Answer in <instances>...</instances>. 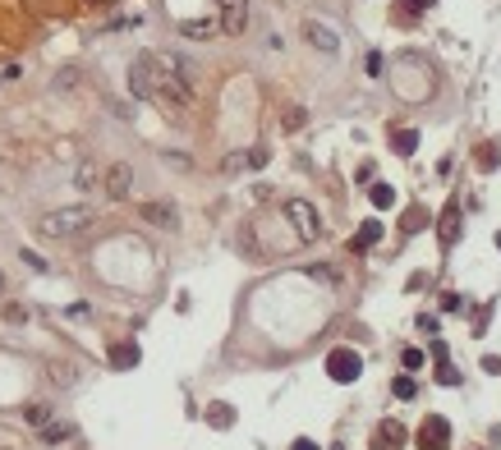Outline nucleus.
<instances>
[{"label": "nucleus", "instance_id": "1", "mask_svg": "<svg viewBox=\"0 0 501 450\" xmlns=\"http://www.w3.org/2000/svg\"><path fill=\"white\" fill-rule=\"evenodd\" d=\"M129 88L134 97H162L166 106H189L194 88H189V65L175 56H139L129 69Z\"/></svg>", "mask_w": 501, "mask_h": 450}, {"label": "nucleus", "instance_id": "2", "mask_svg": "<svg viewBox=\"0 0 501 450\" xmlns=\"http://www.w3.org/2000/svg\"><path fill=\"white\" fill-rule=\"evenodd\" d=\"M88 225H92V211L88 207H60V211H51V217L37 221V230L46 234V240H69V234L88 230Z\"/></svg>", "mask_w": 501, "mask_h": 450}, {"label": "nucleus", "instance_id": "3", "mask_svg": "<svg viewBox=\"0 0 501 450\" xmlns=\"http://www.w3.org/2000/svg\"><path fill=\"white\" fill-rule=\"evenodd\" d=\"M285 217H290V225H295L299 240H318V234H322L318 211H313V202H304V198H290L285 202Z\"/></svg>", "mask_w": 501, "mask_h": 450}, {"label": "nucleus", "instance_id": "4", "mask_svg": "<svg viewBox=\"0 0 501 450\" xmlns=\"http://www.w3.org/2000/svg\"><path fill=\"white\" fill-rule=\"evenodd\" d=\"M359 373H363V359L354 350H331L327 354V377L331 382H359Z\"/></svg>", "mask_w": 501, "mask_h": 450}, {"label": "nucleus", "instance_id": "5", "mask_svg": "<svg viewBox=\"0 0 501 450\" xmlns=\"http://www.w3.org/2000/svg\"><path fill=\"white\" fill-rule=\"evenodd\" d=\"M414 441H418V450H441L446 441H451V428H446V418L433 414V418H424V428H418Z\"/></svg>", "mask_w": 501, "mask_h": 450}, {"label": "nucleus", "instance_id": "6", "mask_svg": "<svg viewBox=\"0 0 501 450\" xmlns=\"http://www.w3.org/2000/svg\"><path fill=\"white\" fill-rule=\"evenodd\" d=\"M244 23H249V0H221V28L230 37H240Z\"/></svg>", "mask_w": 501, "mask_h": 450}, {"label": "nucleus", "instance_id": "7", "mask_svg": "<svg viewBox=\"0 0 501 450\" xmlns=\"http://www.w3.org/2000/svg\"><path fill=\"white\" fill-rule=\"evenodd\" d=\"M437 240L451 249L456 240H460V198H451L446 202V211H441V221H437Z\"/></svg>", "mask_w": 501, "mask_h": 450}, {"label": "nucleus", "instance_id": "8", "mask_svg": "<svg viewBox=\"0 0 501 450\" xmlns=\"http://www.w3.org/2000/svg\"><path fill=\"white\" fill-rule=\"evenodd\" d=\"M304 37H308L313 46H318V51H327V56H336V51H340L336 33L327 28V23H318V19H308V23H304Z\"/></svg>", "mask_w": 501, "mask_h": 450}, {"label": "nucleus", "instance_id": "9", "mask_svg": "<svg viewBox=\"0 0 501 450\" xmlns=\"http://www.w3.org/2000/svg\"><path fill=\"white\" fill-rule=\"evenodd\" d=\"M143 221L147 225H162V230H175L179 225V217H175L171 202H143Z\"/></svg>", "mask_w": 501, "mask_h": 450}, {"label": "nucleus", "instance_id": "10", "mask_svg": "<svg viewBox=\"0 0 501 450\" xmlns=\"http://www.w3.org/2000/svg\"><path fill=\"white\" fill-rule=\"evenodd\" d=\"M129 189H134V170H129L124 162L111 166V170H107V193H111V198H129Z\"/></svg>", "mask_w": 501, "mask_h": 450}, {"label": "nucleus", "instance_id": "11", "mask_svg": "<svg viewBox=\"0 0 501 450\" xmlns=\"http://www.w3.org/2000/svg\"><path fill=\"white\" fill-rule=\"evenodd\" d=\"M401 446H405V428L401 422H382L373 437V450H401Z\"/></svg>", "mask_w": 501, "mask_h": 450}, {"label": "nucleus", "instance_id": "12", "mask_svg": "<svg viewBox=\"0 0 501 450\" xmlns=\"http://www.w3.org/2000/svg\"><path fill=\"white\" fill-rule=\"evenodd\" d=\"M378 240H382V221H363V225H359V234L350 240V253H363V249H373Z\"/></svg>", "mask_w": 501, "mask_h": 450}, {"label": "nucleus", "instance_id": "13", "mask_svg": "<svg viewBox=\"0 0 501 450\" xmlns=\"http://www.w3.org/2000/svg\"><path fill=\"white\" fill-rule=\"evenodd\" d=\"M74 437V428H69V422H42V446H60V441H69Z\"/></svg>", "mask_w": 501, "mask_h": 450}, {"label": "nucleus", "instance_id": "14", "mask_svg": "<svg viewBox=\"0 0 501 450\" xmlns=\"http://www.w3.org/2000/svg\"><path fill=\"white\" fill-rule=\"evenodd\" d=\"M111 363L115 367H139V345H111Z\"/></svg>", "mask_w": 501, "mask_h": 450}, {"label": "nucleus", "instance_id": "15", "mask_svg": "<svg viewBox=\"0 0 501 450\" xmlns=\"http://www.w3.org/2000/svg\"><path fill=\"white\" fill-rule=\"evenodd\" d=\"M207 422H212V428H230V422H235V409H230V405H212V409H207Z\"/></svg>", "mask_w": 501, "mask_h": 450}, {"label": "nucleus", "instance_id": "16", "mask_svg": "<svg viewBox=\"0 0 501 450\" xmlns=\"http://www.w3.org/2000/svg\"><path fill=\"white\" fill-rule=\"evenodd\" d=\"M373 207H378V211L395 207V189H391V184H373Z\"/></svg>", "mask_w": 501, "mask_h": 450}, {"label": "nucleus", "instance_id": "17", "mask_svg": "<svg viewBox=\"0 0 501 450\" xmlns=\"http://www.w3.org/2000/svg\"><path fill=\"white\" fill-rule=\"evenodd\" d=\"M414 147H418V134H414V129H401V134H395V152L414 156Z\"/></svg>", "mask_w": 501, "mask_h": 450}, {"label": "nucleus", "instance_id": "18", "mask_svg": "<svg viewBox=\"0 0 501 450\" xmlns=\"http://www.w3.org/2000/svg\"><path fill=\"white\" fill-rule=\"evenodd\" d=\"M391 391H395V400H414V395H418L414 377H395V382H391Z\"/></svg>", "mask_w": 501, "mask_h": 450}, {"label": "nucleus", "instance_id": "19", "mask_svg": "<svg viewBox=\"0 0 501 450\" xmlns=\"http://www.w3.org/2000/svg\"><path fill=\"white\" fill-rule=\"evenodd\" d=\"M184 33H189V37H198V42H203V37H212L217 28H212V23H207V19H194V23H184Z\"/></svg>", "mask_w": 501, "mask_h": 450}, {"label": "nucleus", "instance_id": "20", "mask_svg": "<svg viewBox=\"0 0 501 450\" xmlns=\"http://www.w3.org/2000/svg\"><path fill=\"white\" fill-rule=\"evenodd\" d=\"M424 221H428V211H424V207H410V211H405V234H414Z\"/></svg>", "mask_w": 501, "mask_h": 450}, {"label": "nucleus", "instance_id": "21", "mask_svg": "<svg viewBox=\"0 0 501 450\" xmlns=\"http://www.w3.org/2000/svg\"><path fill=\"white\" fill-rule=\"evenodd\" d=\"M23 418H28L33 428H42V422L51 418V409H46V405H28V409H23Z\"/></svg>", "mask_w": 501, "mask_h": 450}, {"label": "nucleus", "instance_id": "22", "mask_svg": "<svg viewBox=\"0 0 501 450\" xmlns=\"http://www.w3.org/2000/svg\"><path fill=\"white\" fill-rule=\"evenodd\" d=\"M437 382H441V386H460V373H456L451 363H441V367H437Z\"/></svg>", "mask_w": 501, "mask_h": 450}, {"label": "nucleus", "instance_id": "23", "mask_svg": "<svg viewBox=\"0 0 501 450\" xmlns=\"http://www.w3.org/2000/svg\"><path fill=\"white\" fill-rule=\"evenodd\" d=\"M51 377H56L60 386H69V382H74V367H65V363H51Z\"/></svg>", "mask_w": 501, "mask_h": 450}, {"label": "nucleus", "instance_id": "24", "mask_svg": "<svg viewBox=\"0 0 501 450\" xmlns=\"http://www.w3.org/2000/svg\"><path fill=\"white\" fill-rule=\"evenodd\" d=\"M405 367H410V373H418V367H424V354H418V350H405Z\"/></svg>", "mask_w": 501, "mask_h": 450}, {"label": "nucleus", "instance_id": "25", "mask_svg": "<svg viewBox=\"0 0 501 450\" xmlns=\"http://www.w3.org/2000/svg\"><path fill=\"white\" fill-rule=\"evenodd\" d=\"M249 166V156H240V152H235V156H226V170L235 175V170H244Z\"/></svg>", "mask_w": 501, "mask_h": 450}, {"label": "nucleus", "instance_id": "26", "mask_svg": "<svg viewBox=\"0 0 501 450\" xmlns=\"http://www.w3.org/2000/svg\"><path fill=\"white\" fill-rule=\"evenodd\" d=\"M304 124V111H299V106H295V111H285V129H299Z\"/></svg>", "mask_w": 501, "mask_h": 450}, {"label": "nucleus", "instance_id": "27", "mask_svg": "<svg viewBox=\"0 0 501 450\" xmlns=\"http://www.w3.org/2000/svg\"><path fill=\"white\" fill-rule=\"evenodd\" d=\"M441 312H460V295H441Z\"/></svg>", "mask_w": 501, "mask_h": 450}, {"label": "nucleus", "instance_id": "28", "mask_svg": "<svg viewBox=\"0 0 501 450\" xmlns=\"http://www.w3.org/2000/svg\"><path fill=\"white\" fill-rule=\"evenodd\" d=\"M5 317H10V322H23V317H28V312H23L19 304H5Z\"/></svg>", "mask_w": 501, "mask_h": 450}, {"label": "nucleus", "instance_id": "29", "mask_svg": "<svg viewBox=\"0 0 501 450\" xmlns=\"http://www.w3.org/2000/svg\"><path fill=\"white\" fill-rule=\"evenodd\" d=\"M290 450H318V446H313L308 437H299V441H295V446H290Z\"/></svg>", "mask_w": 501, "mask_h": 450}, {"label": "nucleus", "instance_id": "30", "mask_svg": "<svg viewBox=\"0 0 501 450\" xmlns=\"http://www.w3.org/2000/svg\"><path fill=\"white\" fill-rule=\"evenodd\" d=\"M414 5H424V10H433V5H437V0H414Z\"/></svg>", "mask_w": 501, "mask_h": 450}, {"label": "nucleus", "instance_id": "31", "mask_svg": "<svg viewBox=\"0 0 501 450\" xmlns=\"http://www.w3.org/2000/svg\"><path fill=\"white\" fill-rule=\"evenodd\" d=\"M0 295H5V276H0Z\"/></svg>", "mask_w": 501, "mask_h": 450}, {"label": "nucleus", "instance_id": "32", "mask_svg": "<svg viewBox=\"0 0 501 450\" xmlns=\"http://www.w3.org/2000/svg\"><path fill=\"white\" fill-rule=\"evenodd\" d=\"M92 5H111V0H92Z\"/></svg>", "mask_w": 501, "mask_h": 450}, {"label": "nucleus", "instance_id": "33", "mask_svg": "<svg viewBox=\"0 0 501 450\" xmlns=\"http://www.w3.org/2000/svg\"><path fill=\"white\" fill-rule=\"evenodd\" d=\"M497 249H501V230H497Z\"/></svg>", "mask_w": 501, "mask_h": 450}]
</instances>
